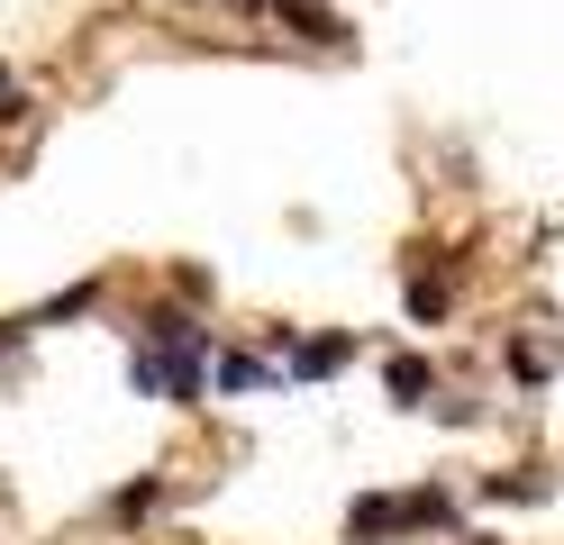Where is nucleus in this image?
Returning <instances> with one entry per match:
<instances>
[{"label":"nucleus","instance_id":"7ed1b4c3","mask_svg":"<svg viewBox=\"0 0 564 545\" xmlns=\"http://www.w3.org/2000/svg\"><path fill=\"white\" fill-rule=\"evenodd\" d=\"M346 355H356V337H310V346H292V373H337Z\"/></svg>","mask_w":564,"mask_h":545},{"label":"nucleus","instance_id":"f257e3e1","mask_svg":"<svg viewBox=\"0 0 564 545\" xmlns=\"http://www.w3.org/2000/svg\"><path fill=\"white\" fill-rule=\"evenodd\" d=\"M429 363H419V355H392V363H382V391H392V400H429Z\"/></svg>","mask_w":564,"mask_h":545},{"label":"nucleus","instance_id":"39448f33","mask_svg":"<svg viewBox=\"0 0 564 545\" xmlns=\"http://www.w3.org/2000/svg\"><path fill=\"white\" fill-rule=\"evenodd\" d=\"M219 382H228V391H256V382H273V373H264L256 355H219Z\"/></svg>","mask_w":564,"mask_h":545},{"label":"nucleus","instance_id":"6e6552de","mask_svg":"<svg viewBox=\"0 0 564 545\" xmlns=\"http://www.w3.org/2000/svg\"><path fill=\"white\" fill-rule=\"evenodd\" d=\"M465 545H501V536H465Z\"/></svg>","mask_w":564,"mask_h":545},{"label":"nucleus","instance_id":"20e7f679","mask_svg":"<svg viewBox=\"0 0 564 545\" xmlns=\"http://www.w3.org/2000/svg\"><path fill=\"white\" fill-rule=\"evenodd\" d=\"M155 500H164V482H155V472H147V482H128V491L110 500V519H119V527H137V519H147Z\"/></svg>","mask_w":564,"mask_h":545},{"label":"nucleus","instance_id":"0eeeda50","mask_svg":"<svg viewBox=\"0 0 564 545\" xmlns=\"http://www.w3.org/2000/svg\"><path fill=\"white\" fill-rule=\"evenodd\" d=\"M10 119H28V83H19L10 64H0V128H10Z\"/></svg>","mask_w":564,"mask_h":545},{"label":"nucleus","instance_id":"f03ea898","mask_svg":"<svg viewBox=\"0 0 564 545\" xmlns=\"http://www.w3.org/2000/svg\"><path fill=\"white\" fill-rule=\"evenodd\" d=\"M346 527H356V536H382V527H401V500H392V491H365L356 509H346Z\"/></svg>","mask_w":564,"mask_h":545},{"label":"nucleus","instance_id":"423d86ee","mask_svg":"<svg viewBox=\"0 0 564 545\" xmlns=\"http://www.w3.org/2000/svg\"><path fill=\"white\" fill-rule=\"evenodd\" d=\"M410 309H419V318H446V282L419 273V282H410Z\"/></svg>","mask_w":564,"mask_h":545}]
</instances>
